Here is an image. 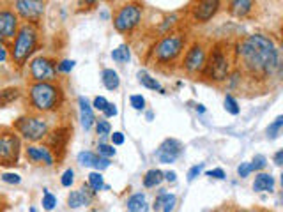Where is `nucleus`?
<instances>
[{
    "label": "nucleus",
    "mask_w": 283,
    "mask_h": 212,
    "mask_svg": "<svg viewBox=\"0 0 283 212\" xmlns=\"http://www.w3.org/2000/svg\"><path fill=\"white\" fill-rule=\"evenodd\" d=\"M266 165H267V159L264 156H255L253 159H251V163H248V166H249V172H260V170H264L266 168Z\"/></svg>",
    "instance_id": "32"
},
{
    "label": "nucleus",
    "mask_w": 283,
    "mask_h": 212,
    "mask_svg": "<svg viewBox=\"0 0 283 212\" xmlns=\"http://www.w3.org/2000/svg\"><path fill=\"white\" fill-rule=\"evenodd\" d=\"M251 9H253V2H249V0H234V2H230V13L234 16H244Z\"/></svg>",
    "instance_id": "23"
},
{
    "label": "nucleus",
    "mask_w": 283,
    "mask_h": 212,
    "mask_svg": "<svg viewBox=\"0 0 283 212\" xmlns=\"http://www.w3.org/2000/svg\"><path fill=\"white\" fill-rule=\"evenodd\" d=\"M127 211L129 212H144L145 211V196L144 193H136L127 200Z\"/></svg>",
    "instance_id": "27"
},
{
    "label": "nucleus",
    "mask_w": 283,
    "mask_h": 212,
    "mask_svg": "<svg viewBox=\"0 0 283 212\" xmlns=\"http://www.w3.org/2000/svg\"><path fill=\"white\" fill-rule=\"evenodd\" d=\"M205 60L207 57H205V50L202 44H193L184 57V69L188 72H199L205 68Z\"/></svg>",
    "instance_id": "13"
},
{
    "label": "nucleus",
    "mask_w": 283,
    "mask_h": 212,
    "mask_svg": "<svg viewBox=\"0 0 283 212\" xmlns=\"http://www.w3.org/2000/svg\"><path fill=\"white\" fill-rule=\"evenodd\" d=\"M138 81L144 85V87H147V89L160 90V92H163V87H161V83L156 80V78H152L147 71H140L138 72Z\"/></svg>",
    "instance_id": "26"
},
{
    "label": "nucleus",
    "mask_w": 283,
    "mask_h": 212,
    "mask_svg": "<svg viewBox=\"0 0 283 212\" xmlns=\"http://www.w3.org/2000/svg\"><path fill=\"white\" fill-rule=\"evenodd\" d=\"M205 74L214 81H223L228 76L230 69V60L225 50L221 46H216L209 55V60H205Z\"/></svg>",
    "instance_id": "6"
},
{
    "label": "nucleus",
    "mask_w": 283,
    "mask_h": 212,
    "mask_svg": "<svg viewBox=\"0 0 283 212\" xmlns=\"http://www.w3.org/2000/svg\"><path fill=\"white\" fill-rule=\"evenodd\" d=\"M282 126H283V117L280 115V117H276L275 122L267 127V136H269L271 140H275L276 136L280 135V129H282Z\"/></svg>",
    "instance_id": "31"
},
{
    "label": "nucleus",
    "mask_w": 283,
    "mask_h": 212,
    "mask_svg": "<svg viewBox=\"0 0 283 212\" xmlns=\"http://www.w3.org/2000/svg\"><path fill=\"white\" fill-rule=\"evenodd\" d=\"M29 72L36 83H51L57 78V64L48 57H36L30 60Z\"/></svg>",
    "instance_id": "8"
},
{
    "label": "nucleus",
    "mask_w": 283,
    "mask_h": 212,
    "mask_svg": "<svg viewBox=\"0 0 283 212\" xmlns=\"http://www.w3.org/2000/svg\"><path fill=\"white\" fill-rule=\"evenodd\" d=\"M237 174H239V177H246V175L249 174V166H248V163H241V166L237 168Z\"/></svg>",
    "instance_id": "45"
},
{
    "label": "nucleus",
    "mask_w": 283,
    "mask_h": 212,
    "mask_svg": "<svg viewBox=\"0 0 283 212\" xmlns=\"http://www.w3.org/2000/svg\"><path fill=\"white\" fill-rule=\"evenodd\" d=\"M18 32V16L11 9H0V37L13 39Z\"/></svg>",
    "instance_id": "14"
},
{
    "label": "nucleus",
    "mask_w": 283,
    "mask_h": 212,
    "mask_svg": "<svg viewBox=\"0 0 283 212\" xmlns=\"http://www.w3.org/2000/svg\"><path fill=\"white\" fill-rule=\"evenodd\" d=\"M184 35L181 34H172L163 37L154 48V57L160 62H172L181 55L182 48H184Z\"/></svg>",
    "instance_id": "7"
},
{
    "label": "nucleus",
    "mask_w": 283,
    "mask_h": 212,
    "mask_svg": "<svg viewBox=\"0 0 283 212\" xmlns=\"http://www.w3.org/2000/svg\"><path fill=\"white\" fill-rule=\"evenodd\" d=\"M75 60H62L60 64H57V71L60 72H71L73 68H75Z\"/></svg>",
    "instance_id": "38"
},
{
    "label": "nucleus",
    "mask_w": 283,
    "mask_h": 212,
    "mask_svg": "<svg viewBox=\"0 0 283 212\" xmlns=\"http://www.w3.org/2000/svg\"><path fill=\"white\" fill-rule=\"evenodd\" d=\"M129 103H131V106L135 108V110H138V111H142L145 108V99L140 96V94H135V96H131L129 98Z\"/></svg>",
    "instance_id": "37"
},
{
    "label": "nucleus",
    "mask_w": 283,
    "mask_h": 212,
    "mask_svg": "<svg viewBox=\"0 0 283 212\" xmlns=\"http://www.w3.org/2000/svg\"><path fill=\"white\" fill-rule=\"evenodd\" d=\"M87 186L92 189V193H97V191H101L105 187V180H103V175L101 172H92L89 175V184Z\"/></svg>",
    "instance_id": "28"
},
{
    "label": "nucleus",
    "mask_w": 283,
    "mask_h": 212,
    "mask_svg": "<svg viewBox=\"0 0 283 212\" xmlns=\"http://www.w3.org/2000/svg\"><path fill=\"white\" fill-rule=\"evenodd\" d=\"M225 110L228 111L230 115H239V111H241V108H239V105H237L236 98L234 96H225Z\"/></svg>",
    "instance_id": "30"
},
{
    "label": "nucleus",
    "mask_w": 283,
    "mask_h": 212,
    "mask_svg": "<svg viewBox=\"0 0 283 212\" xmlns=\"http://www.w3.org/2000/svg\"><path fill=\"white\" fill-rule=\"evenodd\" d=\"M96 131L99 136H108L112 133V126L108 120H97L96 122Z\"/></svg>",
    "instance_id": "34"
},
{
    "label": "nucleus",
    "mask_w": 283,
    "mask_h": 212,
    "mask_svg": "<svg viewBox=\"0 0 283 212\" xmlns=\"http://www.w3.org/2000/svg\"><path fill=\"white\" fill-rule=\"evenodd\" d=\"M103 113H105L106 119H110V117H115V115L119 113V110H117V106H115L114 103H108V106L103 110Z\"/></svg>",
    "instance_id": "42"
},
{
    "label": "nucleus",
    "mask_w": 283,
    "mask_h": 212,
    "mask_svg": "<svg viewBox=\"0 0 283 212\" xmlns=\"http://www.w3.org/2000/svg\"><path fill=\"white\" fill-rule=\"evenodd\" d=\"M163 177H165V180H168V182H175L177 174H175V172H166V174H163Z\"/></svg>",
    "instance_id": "47"
},
{
    "label": "nucleus",
    "mask_w": 283,
    "mask_h": 212,
    "mask_svg": "<svg viewBox=\"0 0 283 212\" xmlns=\"http://www.w3.org/2000/svg\"><path fill=\"white\" fill-rule=\"evenodd\" d=\"M55 205L57 198L48 189H44V193H42V207H44V211H51V209H55Z\"/></svg>",
    "instance_id": "33"
},
{
    "label": "nucleus",
    "mask_w": 283,
    "mask_h": 212,
    "mask_svg": "<svg viewBox=\"0 0 283 212\" xmlns=\"http://www.w3.org/2000/svg\"><path fill=\"white\" fill-rule=\"evenodd\" d=\"M203 170V165L200 163V165H195V166H191L190 168V172H188V182H193L195 178L199 177L200 175V172Z\"/></svg>",
    "instance_id": "39"
},
{
    "label": "nucleus",
    "mask_w": 283,
    "mask_h": 212,
    "mask_svg": "<svg viewBox=\"0 0 283 212\" xmlns=\"http://www.w3.org/2000/svg\"><path fill=\"white\" fill-rule=\"evenodd\" d=\"M112 143L114 145H122L124 143V135L121 131H115L112 135Z\"/></svg>",
    "instance_id": "44"
},
{
    "label": "nucleus",
    "mask_w": 283,
    "mask_h": 212,
    "mask_svg": "<svg viewBox=\"0 0 283 212\" xmlns=\"http://www.w3.org/2000/svg\"><path fill=\"white\" fill-rule=\"evenodd\" d=\"M275 165L276 166H282L283 165V150H278L275 154Z\"/></svg>",
    "instance_id": "46"
},
{
    "label": "nucleus",
    "mask_w": 283,
    "mask_h": 212,
    "mask_svg": "<svg viewBox=\"0 0 283 212\" xmlns=\"http://www.w3.org/2000/svg\"><path fill=\"white\" fill-rule=\"evenodd\" d=\"M275 187V177L271 174H258L255 177V182H253V191L260 193V191H273Z\"/></svg>",
    "instance_id": "21"
},
{
    "label": "nucleus",
    "mask_w": 283,
    "mask_h": 212,
    "mask_svg": "<svg viewBox=\"0 0 283 212\" xmlns=\"http://www.w3.org/2000/svg\"><path fill=\"white\" fill-rule=\"evenodd\" d=\"M207 177H214V178H220V180H223L225 178V172L221 168H214V170H209L207 174Z\"/></svg>",
    "instance_id": "43"
},
{
    "label": "nucleus",
    "mask_w": 283,
    "mask_h": 212,
    "mask_svg": "<svg viewBox=\"0 0 283 212\" xmlns=\"http://www.w3.org/2000/svg\"><path fill=\"white\" fill-rule=\"evenodd\" d=\"M21 150V140L16 133H0V165L14 166L18 165Z\"/></svg>",
    "instance_id": "5"
},
{
    "label": "nucleus",
    "mask_w": 283,
    "mask_h": 212,
    "mask_svg": "<svg viewBox=\"0 0 283 212\" xmlns=\"http://www.w3.org/2000/svg\"><path fill=\"white\" fill-rule=\"evenodd\" d=\"M5 59H7V50H5V46L0 42V62H4Z\"/></svg>",
    "instance_id": "48"
},
{
    "label": "nucleus",
    "mask_w": 283,
    "mask_h": 212,
    "mask_svg": "<svg viewBox=\"0 0 283 212\" xmlns=\"http://www.w3.org/2000/svg\"><path fill=\"white\" fill-rule=\"evenodd\" d=\"M175 202H177V196L170 195V193H161L156 200H154V212H172V209L175 207Z\"/></svg>",
    "instance_id": "20"
},
{
    "label": "nucleus",
    "mask_w": 283,
    "mask_h": 212,
    "mask_svg": "<svg viewBox=\"0 0 283 212\" xmlns=\"http://www.w3.org/2000/svg\"><path fill=\"white\" fill-rule=\"evenodd\" d=\"M197 111H200V113H203V111H205V108H203L202 105H197Z\"/></svg>",
    "instance_id": "49"
},
{
    "label": "nucleus",
    "mask_w": 283,
    "mask_h": 212,
    "mask_svg": "<svg viewBox=\"0 0 283 212\" xmlns=\"http://www.w3.org/2000/svg\"><path fill=\"white\" fill-rule=\"evenodd\" d=\"M237 212H257V211H237Z\"/></svg>",
    "instance_id": "51"
},
{
    "label": "nucleus",
    "mask_w": 283,
    "mask_h": 212,
    "mask_svg": "<svg viewBox=\"0 0 283 212\" xmlns=\"http://www.w3.org/2000/svg\"><path fill=\"white\" fill-rule=\"evenodd\" d=\"M14 129L20 133L27 141H41L48 135V124L34 115H23L14 122Z\"/></svg>",
    "instance_id": "4"
},
{
    "label": "nucleus",
    "mask_w": 283,
    "mask_h": 212,
    "mask_svg": "<svg viewBox=\"0 0 283 212\" xmlns=\"http://www.w3.org/2000/svg\"><path fill=\"white\" fill-rule=\"evenodd\" d=\"M14 9L23 20H27V23L36 25L39 21V18L44 13V2H38V0H18L14 2Z\"/></svg>",
    "instance_id": "10"
},
{
    "label": "nucleus",
    "mask_w": 283,
    "mask_h": 212,
    "mask_svg": "<svg viewBox=\"0 0 283 212\" xmlns=\"http://www.w3.org/2000/svg\"><path fill=\"white\" fill-rule=\"evenodd\" d=\"M94 108H96V110H99V111H103L106 108V106H108V101H106L105 98H103V96H97L96 99H94Z\"/></svg>",
    "instance_id": "41"
},
{
    "label": "nucleus",
    "mask_w": 283,
    "mask_h": 212,
    "mask_svg": "<svg viewBox=\"0 0 283 212\" xmlns=\"http://www.w3.org/2000/svg\"><path fill=\"white\" fill-rule=\"evenodd\" d=\"M78 163H80L81 166L96 168L97 172L106 170L110 166V159H105V157L97 156V154H94V152H89V150H83V152L78 154Z\"/></svg>",
    "instance_id": "17"
},
{
    "label": "nucleus",
    "mask_w": 283,
    "mask_h": 212,
    "mask_svg": "<svg viewBox=\"0 0 283 212\" xmlns=\"http://www.w3.org/2000/svg\"><path fill=\"white\" fill-rule=\"evenodd\" d=\"M97 154H99L101 157H105V159H108V157L115 156V148H114V145L99 143L97 145Z\"/></svg>",
    "instance_id": "35"
},
{
    "label": "nucleus",
    "mask_w": 283,
    "mask_h": 212,
    "mask_svg": "<svg viewBox=\"0 0 283 212\" xmlns=\"http://www.w3.org/2000/svg\"><path fill=\"white\" fill-rule=\"evenodd\" d=\"M2 180H4L5 184H20L21 182V177L18 174H11V172H7V174L2 175Z\"/></svg>",
    "instance_id": "40"
},
{
    "label": "nucleus",
    "mask_w": 283,
    "mask_h": 212,
    "mask_svg": "<svg viewBox=\"0 0 283 212\" xmlns=\"http://www.w3.org/2000/svg\"><path fill=\"white\" fill-rule=\"evenodd\" d=\"M25 156L29 161L44 163L46 166H53V163H55L53 161V154H51L46 147H39V145H30V147H27Z\"/></svg>",
    "instance_id": "16"
},
{
    "label": "nucleus",
    "mask_w": 283,
    "mask_h": 212,
    "mask_svg": "<svg viewBox=\"0 0 283 212\" xmlns=\"http://www.w3.org/2000/svg\"><path fill=\"white\" fill-rule=\"evenodd\" d=\"M78 105H80V119H81V126L85 127V131H89L90 127L96 122V117H94L92 106L89 105V101L85 98H78Z\"/></svg>",
    "instance_id": "19"
},
{
    "label": "nucleus",
    "mask_w": 283,
    "mask_h": 212,
    "mask_svg": "<svg viewBox=\"0 0 283 212\" xmlns=\"http://www.w3.org/2000/svg\"><path fill=\"white\" fill-rule=\"evenodd\" d=\"M163 180H165V177H163V172H161V170H156V168L149 170L144 177V186L145 187H156V186H160Z\"/></svg>",
    "instance_id": "25"
},
{
    "label": "nucleus",
    "mask_w": 283,
    "mask_h": 212,
    "mask_svg": "<svg viewBox=\"0 0 283 212\" xmlns=\"http://www.w3.org/2000/svg\"><path fill=\"white\" fill-rule=\"evenodd\" d=\"M181 152H182L181 141L175 140V138H166V140L158 147L154 156H156L158 161L163 163V165H170V163H173L181 156Z\"/></svg>",
    "instance_id": "12"
},
{
    "label": "nucleus",
    "mask_w": 283,
    "mask_h": 212,
    "mask_svg": "<svg viewBox=\"0 0 283 212\" xmlns=\"http://www.w3.org/2000/svg\"><path fill=\"white\" fill-rule=\"evenodd\" d=\"M129 57H131V55H129V48H127L126 44H121L117 50L112 51V59H114L115 62H119V64L127 62V60H129Z\"/></svg>",
    "instance_id": "29"
},
{
    "label": "nucleus",
    "mask_w": 283,
    "mask_h": 212,
    "mask_svg": "<svg viewBox=\"0 0 283 212\" xmlns=\"http://www.w3.org/2000/svg\"><path fill=\"white\" fill-rule=\"evenodd\" d=\"M220 9V2L218 0H207V2H199L193 7V18L200 23L209 21Z\"/></svg>",
    "instance_id": "15"
},
{
    "label": "nucleus",
    "mask_w": 283,
    "mask_h": 212,
    "mask_svg": "<svg viewBox=\"0 0 283 212\" xmlns=\"http://www.w3.org/2000/svg\"><path fill=\"white\" fill-rule=\"evenodd\" d=\"M29 212H38V211H36V207H30V209H29Z\"/></svg>",
    "instance_id": "50"
},
{
    "label": "nucleus",
    "mask_w": 283,
    "mask_h": 212,
    "mask_svg": "<svg viewBox=\"0 0 283 212\" xmlns=\"http://www.w3.org/2000/svg\"><path fill=\"white\" fill-rule=\"evenodd\" d=\"M62 89L55 83H32L29 87L30 105L41 113L57 110L62 105Z\"/></svg>",
    "instance_id": "2"
},
{
    "label": "nucleus",
    "mask_w": 283,
    "mask_h": 212,
    "mask_svg": "<svg viewBox=\"0 0 283 212\" xmlns=\"http://www.w3.org/2000/svg\"><path fill=\"white\" fill-rule=\"evenodd\" d=\"M101 80H103V85H105L108 90L119 89V85H121V80H119L117 71H114V69H105V71H103V74H101Z\"/></svg>",
    "instance_id": "24"
},
{
    "label": "nucleus",
    "mask_w": 283,
    "mask_h": 212,
    "mask_svg": "<svg viewBox=\"0 0 283 212\" xmlns=\"http://www.w3.org/2000/svg\"><path fill=\"white\" fill-rule=\"evenodd\" d=\"M36 48H38V29H36V25H30V23L21 25L16 32L13 48H11V55H13L16 66L21 68L36 51Z\"/></svg>",
    "instance_id": "3"
},
{
    "label": "nucleus",
    "mask_w": 283,
    "mask_h": 212,
    "mask_svg": "<svg viewBox=\"0 0 283 212\" xmlns=\"http://www.w3.org/2000/svg\"><path fill=\"white\" fill-rule=\"evenodd\" d=\"M92 200V191H89V186H83L78 191H71L68 196V205L71 209H78L81 205H89Z\"/></svg>",
    "instance_id": "18"
},
{
    "label": "nucleus",
    "mask_w": 283,
    "mask_h": 212,
    "mask_svg": "<svg viewBox=\"0 0 283 212\" xmlns=\"http://www.w3.org/2000/svg\"><path fill=\"white\" fill-rule=\"evenodd\" d=\"M142 20V7L138 4H126L119 9L115 14L114 25L119 32H129Z\"/></svg>",
    "instance_id": "9"
},
{
    "label": "nucleus",
    "mask_w": 283,
    "mask_h": 212,
    "mask_svg": "<svg viewBox=\"0 0 283 212\" xmlns=\"http://www.w3.org/2000/svg\"><path fill=\"white\" fill-rule=\"evenodd\" d=\"M73 182H75V172H73L71 168H68L66 172L62 174V178H60V184H62L64 187H71Z\"/></svg>",
    "instance_id": "36"
},
{
    "label": "nucleus",
    "mask_w": 283,
    "mask_h": 212,
    "mask_svg": "<svg viewBox=\"0 0 283 212\" xmlns=\"http://www.w3.org/2000/svg\"><path fill=\"white\" fill-rule=\"evenodd\" d=\"M69 136H71V127H59L51 135H46V148L51 154H57L59 157H62L64 152H66Z\"/></svg>",
    "instance_id": "11"
},
{
    "label": "nucleus",
    "mask_w": 283,
    "mask_h": 212,
    "mask_svg": "<svg viewBox=\"0 0 283 212\" xmlns=\"http://www.w3.org/2000/svg\"><path fill=\"white\" fill-rule=\"evenodd\" d=\"M21 96L18 87H7V89L0 90V108H5L11 103H14Z\"/></svg>",
    "instance_id": "22"
},
{
    "label": "nucleus",
    "mask_w": 283,
    "mask_h": 212,
    "mask_svg": "<svg viewBox=\"0 0 283 212\" xmlns=\"http://www.w3.org/2000/svg\"><path fill=\"white\" fill-rule=\"evenodd\" d=\"M237 55L241 59L243 69L253 78H267L280 68L275 42L262 34H253L243 39L237 46Z\"/></svg>",
    "instance_id": "1"
}]
</instances>
